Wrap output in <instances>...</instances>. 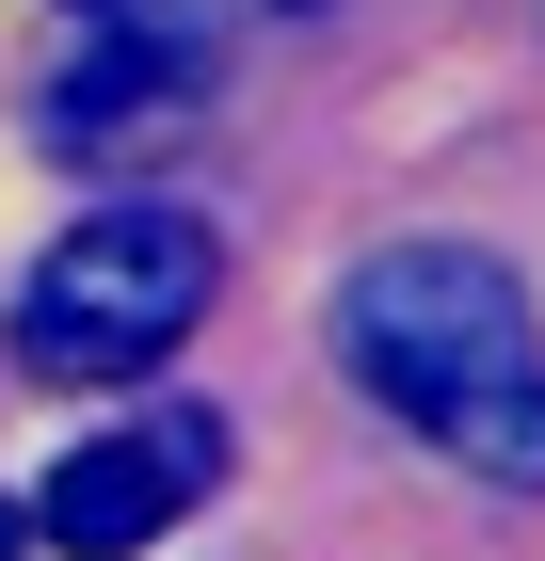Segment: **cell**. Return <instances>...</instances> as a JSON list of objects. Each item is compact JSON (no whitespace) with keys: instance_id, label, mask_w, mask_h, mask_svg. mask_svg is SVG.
Segmentation results:
<instances>
[{"instance_id":"1","label":"cell","mask_w":545,"mask_h":561,"mask_svg":"<svg viewBox=\"0 0 545 561\" xmlns=\"http://www.w3.org/2000/svg\"><path fill=\"white\" fill-rule=\"evenodd\" d=\"M337 369L465 481L545 497V321L481 241H370L337 273Z\"/></svg>"},{"instance_id":"3","label":"cell","mask_w":545,"mask_h":561,"mask_svg":"<svg viewBox=\"0 0 545 561\" xmlns=\"http://www.w3.org/2000/svg\"><path fill=\"white\" fill-rule=\"evenodd\" d=\"M209 481H225V417H209V401H145V417L81 433V449L48 466L33 546H65V561H128V546H161Z\"/></svg>"},{"instance_id":"4","label":"cell","mask_w":545,"mask_h":561,"mask_svg":"<svg viewBox=\"0 0 545 561\" xmlns=\"http://www.w3.org/2000/svg\"><path fill=\"white\" fill-rule=\"evenodd\" d=\"M193 113H209V33L161 16V33H96L81 65L33 96V145L81 161V176H113V161H145V145H177Z\"/></svg>"},{"instance_id":"2","label":"cell","mask_w":545,"mask_h":561,"mask_svg":"<svg viewBox=\"0 0 545 561\" xmlns=\"http://www.w3.org/2000/svg\"><path fill=\"white\" fill-rule=\"evenodd\" d=\"M209 225L177 209V193H113V209H81L65 241L33 257V289H16V369L33 386H145L193 321H209Z\"/></svg>"},{"instance_id":"5","label":"cell","mask_w":545,"mask_h":561,"mask_svg":"<svg viewBox=\"0 0 545 561\" xmlns=\"http://www.w3.org/2000/svg\"><path fill=\"white\" fill-rule=\"evenodd\" d=\"M0 561H16V497H0Z\"/></svg>"}]
</instances>
